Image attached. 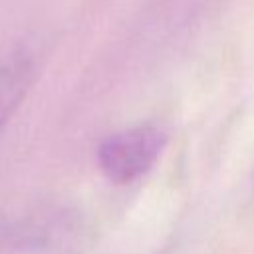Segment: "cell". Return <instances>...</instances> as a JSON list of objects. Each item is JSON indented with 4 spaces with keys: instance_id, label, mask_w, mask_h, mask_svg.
<instances>
[{
    "instance_id": "obj_2",
    "label": "cell",
    "mask_w": 254,
    "mask_h": 254,
    "mask_svg": "<svg viewBox=\"0 0 254 254\" xmlns=\"http://www.w3.org/2000/svg\"><path fill=\"white\" fill-rule=\"evenodd\" d=\"M32 60L24 52L0 62V135L32 85Z\"/></svg>"
},
{
    "instance_id": "obj_1",
    "label": "cell",
    "mask_w": 254,
    "mask_h": 254,
    "mask_svg": "<svg viewBox=\"0 0 254 254\" xmlns=\"http://www.w3.org/2000/svg\"><path fill=\"white\" fill-rule=\"evenodd\" d=\"M163 147L165 133L159 127L135 125L103 139L97 151V163L109 181L127 185L155 165Z\"/></svg>"
}]
</instances>
